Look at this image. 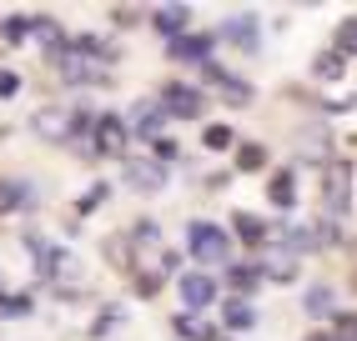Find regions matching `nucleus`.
<instances>
[{
    "instance_id": "nucleus-1",
    "label": "nucleus",
    "mask_w": 357,
    "mask_h": 341,
    "mask_svg": "<svg viewBox=\"0 0 357 341\" xmlns=\"http://www.w3.org/2000/svg\"><path fill=\"white\" fill-rule=\"evenodd\" d=\"M186 241H192V256H197V261H206V266L231 256V241H227V231H222V226H211V221H192Z\"/></svg>"
},
{
    "instance_id": "nucleus-2",
    "label": "nucleus",
    "mask_w": 357,
    "mask_h": 341,
    "mask_svg": "<svg viewBox=\"0 0 357 341\" xmlns=\"http://www.w3.org/2000/svg\"><path fill=\"white\" fill-rule=\"evenodd\" d=\"M161 95H166V101H156V106H161V116H181V120H197V116L206 111V95H202L197 86H166Z\"/></svg>"
},
{
    "instance_id": "nucleus-3",
    "label": "nucleus",
    "mask_w": 357,
    "mask_h": 341,
    "mask_svg": "<svg viewBox=\"0 0 357 341\" xmlns=\"http://www.w3.org/2000/svg\"><path fill=\"white\" fill-rule=\"evenodd\" d=\"M36 131H40L45 141H70V136L86 131V120L70 116V111H61V106H45V111H36Z\"/></svg>"
},
{
    "instance_id": "nucleus-4",
    "label": "nucleus",
    "mask_w": 357,
    "mask_h": 341,
    "mask_svg": "<svg viewBox=\"0 0 357 341\" xmlns=\"http://www.w3.org/2000/svg\"><path fill=\"white\" fill-rule=\"evenodd\" d=\"M126 120H116V116H101L96 126H91V151H101V156H121L126 151Z\"/></svg>"
},
{
    "instance_id": "nucleus-5",
    "label": "nucleus",
    "mask_w": 357,
    "mask_h": 341,
    "mask_svg": "<svg viewBox=\"0 0 357 341\" xmlns=\"http://www.w3.org/2000/svg\"><path fill=\"white\" fill-rule=\"evenodd\" d=\"M352 211V166L327 176V216H347Z\"/></svg>"
},
{
    "instance_id": "nucleus-6",
    "label": "nucleus",
    "mask_w": 357,
    "mask_h": 341,
    "mask_svg": "<svg viewBox=\"0 0 357 341\" xmlns=\"http://www.w3.org/2000/svg\"><path fill=\"white\" fill-rule=\"evenodd\" d=\"M161 120H166V116H161L156 101H136V106H131V131H136L141 141H161Z\"/></svg>"
},
{
    "instance_id": "nucleus-7",
    "label": "nucleus",
    "mask_w": 357,
    "mask_h": 341,
    "mask_svg": "<svg viewBox=\"0 0 357 341\" xmlns=\"http://www.w3.org/2000/svg\"><path fill=\"white\" fill-rule=\"evenodd\" d=\"M206 76H211V86L222 90V101H227V106H252V86H247V81L227 76L222 65H206Z\"/></svg>"
},
{
    "instance_id": "nucleus-8",
    "label": "nucleus",
    "mask_w": 357,
    "mask_h": 341,
    "mask_svg": "<svg viewBox=\"0 0 357 341\" xmlns=\"http://www.w3.org/2000/svg\"><path fill=\"white\" fill-rule=\"evenodd\" d=\"M181 301L192 306V311L211 306V301H217V281H211V276H202V271H192V276H181Z\"/></svg>"
},
{
    "instance_id": "nucleus-9",
    "label": "nucleus",
    "mask_w": 357,
    "mask_h": 341,
    "mask_svg": "<svg viewBox=\"0 0 357 341\" xmlns=\"http://www.w3.org/2000/svg\"><path fill=\"white\" fill-rule=\"evenodd\" d=\"M126 186L131 191H161L166 186V170L156 161H126Z\"/></svg>"
},
{
    "instance_id": "nucleus-10",
    "label": "nucleus",
    "mask_w": 357,
    "mask_h": 341,
    "mask_svg": "<svg viewBox=\"0 0 357 341\" xmlns=\"http://www.w3.org/2000/svg\"><path fill=\"white\" fill-rule=\"evenodd\" d=\"M222 35H227V40H236V45H242V51H257V15H252V10L231 15Z\"/></svg>"
},
{
    "instance_id": "nucleus-11",
    "label": "nucleus",
    "mask_w": 357,
    "mask_h": 341,
    "mask_svg": "<svg viewBox=\"0 0 357 341\" xmlns=\"http://www.w3.org/2000/svg\"><path fill=\"white\" fill-rule=\"evenodd\" d=\"M297 271V261L287 251H267V256H257V276H272V281H292Z\"/></svg>"
},
{
    "instance_id": "nucleus-12",
    "label": "nucleus",
    "mask_w": 357,
    "mask_h": 341,
    "mask_svg": "<svg viewBox=\"0 0 357 341\" xmlns=\"http://www.w3.org/2000/svg\"><path fill=\"white\" fill-rule=\"evenodd\" d=\"M186 20H192V10H186V6H161V10L151 15V26H156L161 35H172V40H176V35L186 31Z\"/></svg>"
},
{
    "instance_id": "nucleus-13",
    "label": "nucleus",
    "mask_w": 357,
    "mask_h": 341,
    "mask_svg": "<svg viewBox=\"0 0 357 341\" xmlns=\"http://www.w3.org/2000/svg\"><path fill=\"white\" fill-rule=\"evenodd\" d=\"M31 35H36V40H40V45H45L51 56H56L61 45H66V35L56 31V20H51V15H31Z\"/></svg>"
},
{
    "instance_id": "nucleus-14",
    "label": "nucleus",
    "mask_w": 357,
    "mask_h": 341,
    "mask_svg": "<svg viewBox=\"0 0 357 341\" xmlns=\"http://www.w3.org/2000/svg\"><path fill=\"white\" fill-rule=\"evenodd\" d=\"M206 51H211L206 35H176V40H172V56H176V61H206Z\"/></svg>"
},
{
    "instance_id": "nucleus-15",
    "label": "nucleus",
    "mask_w": 357,
    "mask_h": 341,
    "mask_svg": "<svg viewBox=\"0 0 357 341\" xmlns=\"http://www.w3.org/2000/svg\"><path fill=\"white\" fill-rule=\"evenodd\" d=\"M176 336H181V341H211L217 331H211L202 316H176Z\"/></svg>"
},
{
    "instance_id": "nucleus-16",
    "label": "nucleus",
    "mask_w": 357,
    "mask_h": 341,
    "mask_svg": "<svg viewBox=\"0 0 357 341\" xmlns=\"http://www.w3.org/2000/svg\"><path fill=\"white\" fill-rule=\"evenodd\" d=\"M307 311H312V316H332V311H337L332 286H312V291H307Z\"/></svg>"
},
{
    "instance_id": "nucleus-17",
    "label": "nucleus",
    "mask_w": 357,
    "mask_h": 341,
    "mask_svg": "<svg viewBox=\"0 0 357 341\" xmlns=\"http://www.w3.org/2000/svg\"><path fill=\"white\" fill-rule=\"evenodd\" d=\"M222 316H227V326H231V331H247V326H257V311H252L247 301H227V311H222Z\"/></svg>"
},
{
    "instance_id": "nucleus-18",
    "label": "nucleus",
    "mask_w": 357,
    "mask_h": 341,
    "mask_svg": "<svg viewBox=\"0 0 357 341\" xmlns=\"http://www.w3.org/2000/svg\"><path fill=\"white\" fill-rule=\"evenodd\" d=\"M236 231H242V241H252V246L261 251V241H267V226H261L252 211H242V216H236Z\"/></svg>"
},
{
    "instance_id": "nucleus-19",
    "label": "nucleus",
    "mask_w": 357,
    "mask_h": 341,
    "mask_svg": "<svg viewBox=\"0 0 357 341\" xmlns=\"http://www.w3.org/2000/svg\"><path fill=\"white\" fill-rule=\"evenodd\" d=\"M297 201V186H292V176H277L272 181V206H282V211H287Z\"/></svg>"
},
{
    "instance_id": "nucleus-20",
    "label": "nucleus",
    "mask_w": 357,
    "mask_h": 341,
    "mask_svg": "<svg viewBox=\"0 0 357 341\" xmlns=\"http://www.w3.org/2000/svg\"><path fill=\"white\" fill-rule=\"evenodd\" d=\"M227 281H231L236 291H252L261 276H257V266H231V271H227Z\"/></svg>"
},
{
    "instance_id": "nucleus-21",
    "label": "nucleus",
    "mask_w": 357,
    "mask_h": 341,
    "mask_svg": "<svg viewBox=\"0 0 357 341\" xmlns=\"http://www.w3.org/2000/svg\"><path fill=\"white\" fill-rule=\"evenodd\" d=\"M202 145H206V151H227V145H231V131H227V126H206V131H202Z\"/></svg>"
},
{
    "instance_id": "nucleus-22",
    "label": "nucleus",
    "mask_w": 357,
    "mask_h": 341,
    "mask_svg": "<svg viewBox=\"0 0 357 341\" xmlns=\"http://www.w3.org/2000/svg\"><path fill=\"white\" fill-rule=\"evenodd\" d=\"M342 70H347V61H342V56H322V61H317V76H322V81H337Z\"/></svg>"
},
{
    "instance_id": "nucleus-23",
    "label": "nucleus",
    "mask_w": 357,
    "mask_h": 341,
    "mask_svg": "<svg viewBox=\"0 0 357 341\" xmlns=\"http://www.w3.org/2000/svg\"><path fill=\"white\" fill-rule=\"evenodd\" d=\"M31 311V296H6L0 291V316H26Z\"/></svg>"
},
{
    "instance_id": "nucleus-24",
    "label": "nucleus",
    "mask_w": 357,
    "mask_h": 341,
    "mask_svg": "<svg viewBox=\"0 0 357 341\" xmlns=\"http://www.w3.org/2000/svg\"><path fill=\"white\" fill-rule=\"evenodd\" d=\"M20 196H26V191H20L15 181H0V211H15V206H20Z\"/></svg>"
},
{
    "instance_id": "nucleus-25",
    "label": "nucleus",
    "mask_w": 357,
    "mask_h": 341,
    "mask_svg": "<svg viewBox=\"0 0 357 341\" xmlns=\"http://www.w3.org/2000/svg\"><path fill=\"white\" fill-rule=\"evenodd\" d=\"M337 45H342V61H347L352 45H357V26H352V20H342V26H337Z\"/></svg>"
},
{
    "instance_id": "nucleus-26",
    "label": "nucleus",
    "mask_w": 357,
    "mask_h": 341,
    "mask_svg": "<svg viewBox=\"0 0 357 341\" xmlns=\"http://www.w3.org/2000/svg\"><path fill=\"white\" fill-rule=\"evenodd\" d=\"M31 35V15H15V20H6V40H26Z\"/></svg>"
},
{
    "instance_id": "nucleus-27",
    "label": "nucleus",
    "mask_w": 357,
    "mask_h": 341,
    "mask_svg": "<svg viewBox=\"0 0 357 341\" xmlns=\"http://www.w3.org/2000/svg\"><path fill=\"white\" fill-rule=\"evenodd\" d=\"M236 161H242V170H257L261 161H267V151H261V145H242V156H236Z\"/></svg>"
},
{
    "instance_id": "nucleus-28",
    "label": "nucleus",
    "mask_w": 357,
    "mask_h": 341,
    "mask_svg": "<svg viewBox=\"0 0 357 341\" xmlns=\"http://www.w3.org/2000/svg\"><path fill=\"white\" fill-rule=\"evenodd\" d=\"M307 156H327V136L322 131H307Z\"/></svg>"
},
{
    "instance_id": "nucleus-29",
    "label": "nucleus",
    "mask_w": 357,
    "mask_h": 341,
    "mask_svg": "<svg viewBox=\"0 0 357 341\" xmlns=\"http://www.w3.org/2000/svg\"><path fill=\"white\" fill-rule=\"evenodd\" d=\"M111 15H116V26H136V20H141V10H136V6H116Z\"/></svg>"
},
{
    "instance_id": "nucleus-30",
    "label": "nucleus",
    "mask_w": 357,
    "mask_h": 341,
    "mask_svg": "<svg viewBox=\"0 0 357 341\" xmlns=\"http://www.w3.org/2000/svg\"><path fill=\"white\" fill-rule=\"evenodd\" d=\"M20 90V76L15 70H0V95H15Z\"/></svg>"
},
{
    "instance_id": "nucleus-31",
    "label": "nucleus",
    "mask_w": 357,
    "mask_h": 341,
    "mask_svg": "<svg viewBox=\"0 0 357 341\" xmlns=\"http://www.w3.org/2000/svg\"><path fill=\"white\" fill-rule=\"evenodd\" d=\"M96 201H106V186H91V191H86V201H81V211H91Z\"/></svg>"
},
{
    "instance_id": "nucleus-32",
    "label": "nucleus",
    "mask_w": 357,
    "mask_h": 341,
    "mask_svg": "<svg viewBox=\"0 0 357 341\" xmlns=\"http://www.w3.org/2000/svg\"><path fill=\"white\" fill-rule=\"evenodd\" d=\"M307 341H337V336H307Z\"/></svg>"
}]
</instances>
